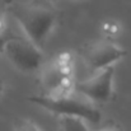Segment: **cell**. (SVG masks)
<instances>
[{
	"label": "cell",
	"mask_w": 131,
	"mask_h": 131,
	"mask_svg": "<svg viewBox=\"0 0 131 131\" xmlns=\"http://www.w3.org/2000/svg\"><path fill=\"white\" fill-rule=\"evenodd\" d=\"M27 99L57 116H77L92 124H98L102 120V115L95 107V103L79 93L77 95L73 93L61 95H32Z\"/></svg>",
	"instance_id": "cell-1"
},
{
	"label": "cell",
	"mask_w": 131,
	"mask_h": 131,
	"mask_svg": "<svg viewBox=\"0 0 131 131\" xmlns=\"http://www.w3.org/2000/svg\"><path fill=\"white\" fill-rule=\"evenodd\" d=\"M13 15L26 37L42 48L56 22L53 10L42 5H23L14 8Z\"/></svg>",
	"instance_id": "cell-2"
},
{
	"label": "cell",
	"mask_w": 131,
	"mask_h": 131,
	"mask_svg": "<svg viewBox=\"0 0 131 131\" xmlns=\"http://www.w3.org/2000/svg\"><path fill=\"white\" fill-rule=\"evenodd\" d=\"M4 55L22 73H35L43 61L42 51L27 37H13L5 47Z\"/></svg>",
	"instance_id": "cell-3"
},
{
	"label": "cell",
	"mask_w": 131,
	"mask_h": 131,
	"mask_svg": "<svg viewBox=\"0 0 131 131\" xmlns=\"http://www.w3.org/2000/svg\"><path fill=\"white\" fill-rule=\"evenodd\" d=\"M113 78L115 68H106L93 73V75L85 80L77 82L75 92L93 103H107L113 97Z\"/></svg>",
	"instance_id": "cell-4"
},
{
	"label": "cell",
	"mask_w": 131,
	"mask_h": 131,
	"mask_svg": "<svg viewBox=\"0 0 131 131\" xmlns=\"http://www.w3.org/2000/svg\"><path fill=\"white\" fill-rule=\"evenodd\" d=\"M126 55L127 51L125 48L107 38L92 45L85 52L84 60L88 69L92 73H95L106 68L113 66V64L124 59Z\"/></svg>",
	"instance_id": "cell-5"
},
{
	"label": "cell",
	"mask_w": 131,
	"mask_h": 131,
	"mask_svg": "<svg viewBox=\"0 0 131 131\" xmlns=\"http://www.w3.org/2000/svg\"><path fill=\"white\" fill-rule=\"evenodd\" d=\"M84 121L85 120L77 116H60V131H89Z\"/></svg>",
	"instance_id": "cell-6"
},
{
	"label": "cell",
	"mask_w": 131,
	"mask_h": 131,
	"mask_svg": "<svg viewBox=\"0 0 131 131\" xmlns=\"http://www.w3.org/2000/svg\"><path fill=\"white\" fill-rule=\"evenodd\" d=\"M102 31H103L104 36L111 40V38L118 36V33L121 32V26L118 24V22L110 19V20H106L102 24Z\"/></svg>",
	"instance_id": "cell-7"
},
{
	"label": "cell",
	"mask_w": 131,
	"mask_h": 131,
	"mask_svg": "<svg viewBox=\"0 0 131 131\" xmlns=\"http://www.w3.org/2000/svg\"><path fill=\"white\" fill-rule=\"evenodd\" d=\"M14 131H41V129L29 120H22L15 125Z\"/></svg>",
	"instance_id": "cell-8"
},
{
	"label": "cell",
	"mask_w": 131,
	"mask_h": 131,
	"mask_svg": "<svg viewBox=\"0 0 131 131\" xmlns=\"http://www.w3.org/2000/svg\"><path fill=\"white\" fill-rule=\"evenodd\" d=\"M14 36H10V35H6V33H0V53H4L5 52V47L8 42L13 38Z\"/></svg>",
	"instance_id": "cell-9"
},
{
	"label": "cell",
	"mask_w": 131,
	"mask_h": 131,
	"mask_svg": "<svg viewBox=\"0 0 131 131\" xmlns=\"http://www.w3.org/2000/svg\"><path fill=\"white\" fill-rule=\"evenodd\" d=\"M3 93H4V82L0 79V99L3 97Z\"/></svg>",
	"instance_id": "cell-10"
},
{
	"label": "cell",
	"mask_w": 131,
	"mask_h": 131,
	"mask_svg": "<svg viewBox=\"0 0 131 131\" xmlns=\"http://www.w3.org/2000/svg\"><path fill=\"white\" fill-rule=\"evenodd\" d=\"M99 131H118L116 127H104V129H101Z\"/></svg>",
	"instance_id": "cell-11"
},
{
	"label": "cell",
	"mask_w": 131,
	"mask_h": 131,
	"mask_svg": "<svg viewBox=\"0 0 131 131\" xmlns=\"http://www.w3.org/2000/svg\"><path fill=\"white\" fill-rule=\"evenodd\" d=\"M3 29H4V22H3V18L0 17V33L3 32Z\"/></svg>",
	"instance_id": "cell-12"
}]
</instances>
